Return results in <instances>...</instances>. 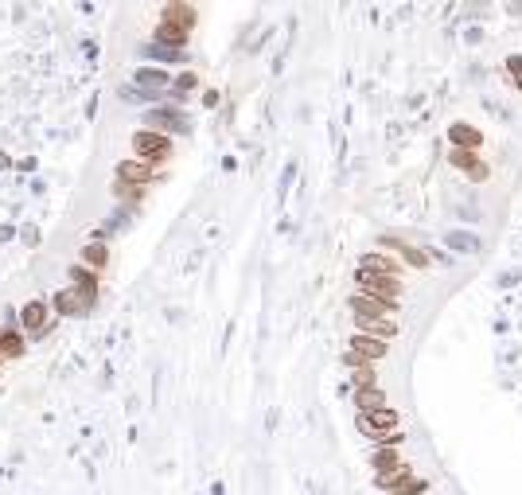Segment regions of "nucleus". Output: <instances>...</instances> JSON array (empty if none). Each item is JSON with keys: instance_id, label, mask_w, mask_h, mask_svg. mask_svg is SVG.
<instances>
[{"instance_id": "nucleus-1", "label": "nucleus", "mask_w": 522, "mask_h": 495, "mask_svg": "<svg viewBox=\"0 0 522 495\" xmlns=\"http://www.w3.org/2000/svg\"><path fill=\"white\" fill-rule=\"evenodd\" d=\"M359 422V433L367 437V441H375V449H402L405 444V433H402V414H397L394 406L378 410V414H359L355 417Z\"/></svg>"}, {"instance_id": "nucleus-2", "label": "nucleus", "mask_w": 522, "mask_h": 495, "mask_svg": "<svg viewBox=\"0 0 522 495\" xmlns=\"http://www.w3.org/2000/svg\"><path fill=\"white\" fill-rule=\"evenodd\" d=\"M132 160L148 164V168H156V164H168L172 160V137L164 133H148V129H137L132 133Z\"/></svg>"}, {"instance_id": "nucleus-3", "label": "nucleus", "mask_w": 522, "mask_h": 495, "mask_svg": "<svg viewBox=\"0 0 522 495\" xmlns=\"http://www.w3.org/2000/svg\"><path fill=\"white\" fill-rule=\"evenodd\" d=\"M355 285H359V293L378 296V301H402V293H405V285L397 277L370 273V269H359V266H355Z\"/></svg>"}, {"instance_id": "nucleus-4", "label": "nucleus", "mask_w": 522, "mask_h": 495, "mask_svg": "<svg viewBox=\"0 0 522 495\" xmlns=\"http://www.w3.org/2000/svg\"><path fill=\"white\" fill-rule=\"evenodd\" d=\"M351 316L355 320H397L402 304L397 301H378V296H367V293H351Z\"/></svg>"}, {"instance_id": "nucleus-5", "label": "nucleus", "mask_w": 522, "mask_h": 495, "mask_svg": "<svg viewBox=\"0 0 522 495\" xmlns=\"http://www.w3.org/2000/svg\"><path fill=\"white\" fill-rule=\"evenodd\" d=\"M378 250L394 254V258L402 261L405 269H429V266H433V258H429L421 246H409V242H402V238H394V234H382V238H378Z\"/></svg>"}, {"instance_id": "nucleus-6", "label": "nucleus", "mask_w": 522, "mask_h": 495, "mask_svg": "<svg viewBox=\"0 0 522 495\" xmlns=\"http://www.w3.org/2000/svg\"><path fill=\"white\" fill-rule=\"evenodd\" d=\"M98 296L94 293H82V288H59V293L51 296V308L59 312V316H86L90 308H94Z\"/></svg>"}, {"instance_id": "nucleus-7", "label": "nucleus", "mask_w": 522, "mask_h": 495, "mask_svg": "<svg viewBox=\"0 0 522 495\" xmlns=\"http://www.w3.org/2000/svg\"><path fill=\"white\" fill-rule=\"evenodd\" d=\"M145 129L148 133H164V137L187 133V118L179 110H148L145 113Z\"/></svg>"}, {"instance_id": "nucleus-8", "label": "nucleus", "mask_w": 522, "mask_h": 495, "mask_svg": "<svg viewBox=\"0 0 522 495\" xmlns=\"http://www.w3.org/2000/svg\"><path fill=\"white\" fill-rule=\"evenodd\" d=\"M359 269H370V273H382V277H397V281H402V273H405V266L386 250H367L359 258Z\"/></svg>"}, {"instance_id": "nucleus-9", "label": "nucleus", "mask_w": 522, "mask_h": 495, "mask_svg": "<svg viewBox=\"0 0 522 495\" xmlns=\"http://www.w3.org/2000/svg\"><path fill=\"white\" fill-rule=\"evenodd\" d=\"M409 464L405 460V452L402 449H375L370 452V468H375V480H386V476H394V472H402V468Z\"/></svg>"}, {"instance_id": "nucleus-10", "label": "nucleus", "mask_w": 522, "mask_h": 495, "mask_svg": "<svg viewBox=\"0 0 522 495\" xmlns=\"http://www.w3.org/2000/svg\"><path fill=\"white\" fill-rule=\"evenodd\" d=\"M347 351H351V355H359V359H367V363H382L386 355H390V343L370 340V335H359V332H355L351 340H347Z\"/></svg>"}, {"instance_id": "nucleus-11", "label": "nucleus", "mask_w": 522, "mask_h": 495, "mask_svg": "<svg viewBox=\"0 0 522 495\" xmlns=\"http://www.w3.org/2000/svg\"><path fill=\"white\" fill-rule=\"evenodd\" d=\"M156 179V168H148V164H140V160H121L118 164V184H125V187H148Z\"/></svg>"}, {"instance_id": "nucleus-12", "label": "nucleus", "mask_w": 522, "mask_h": 495, "mask_svg": "<svg viewBox=\"0 0 522 495\" xmlns=\"http://www.w3.org/2000/svg\"><path fill=\"white\" fill-rule=\"evenodd\" d=\"M20 328L24 335H43L47 332V301H28L20 308Z\"/></svg>"}, {"instance_id": "nucleus-13", "label": "nucleus", "mask_w": 522, "mask_h": 495, "mask_svg": "<svg viewBox=\"0 0 522 495\" xmlns=\"http://www.w3.org/2000/svg\"><path fill=\"white\" fill-rule=\"evenodd\" d=\"M343 363L351 367V386H355V390L378 386V363H367V359H359V355H351V351H347Z\"/></svg>"}, {"instance_id": "nucleus-14", "label": "nucleus", "mask_w": 522, "mask_h": 495, "mask_svg": "<svg viewBox=\"0 0 522 495\" xmlns=\"http://www.w3.org/2000/svg\"><path fill=\"white\" fill-rule=\"evenodd\" d=\"M449 145L464 148V152H479V148H484V133L471 129L468 121H452V125H449Z\"/></svg>"}, {"instance_id": "nucleus-15", "label": "nucleus", "mask_w": 522, "mask_h": 495, "mask_svg": "<svg viewBox=\"0 0 522 495\" xmlns=\"http://www.w3.org/2000/svg\"><path fill=\"white\" fill-rule=\"evenodd\" d=\"M160 24H176V28L192 31L195 24H199V12H195L192 4H164L160 8Z\"/></svg>"}, {"instance_id": "nucleus-16", "label": "nucleus", "mask_w": 522, "mask_h": 495, "mask_svg": "<svg viewBox=\"0 0 522 495\" xmlns=\"http://www.w3.org/2000/svg\"><path fill=\"white\" fill-rule=\"evenodd\" d=\"M355 332H359V335H370V340L390 343L394 335H397V320H355Z\"/></svg>"}, {"instance_id": "nucleus-17", "label": "nucleus", "mask_w": 522, "mask_h": 495, "mask_svg": "<svg viewBox=\"0 0 522 495\" xmlns=\"http://www.w3.org/2000/svg\"><path fill=\"white\" fill-rule=\"evenodd\" d=\"M192 31L176 28V24H156V47H172V51H187Z\"/></svg>"}, {"instance_id": "nucleus-18", "label": "nucleus", "mask_w": 522, "mask_h": 495, "mask_svg": "<svg viewBox=\"0 0 522 495\" xmlns=\"http://www.w3.org/2000/svg\"><path fill=\"white\" fill-rule=\"evenodd\" d=\"M78 266H86V269H94V273H102V269L110 266V246L98 242V238H90V242L82 246V261H78Z\"/></svg>"}, {"instance_id": "nucleus-19", "label": "nucleus", "mask_w": 522, "mask_h": 495, "mask_svg": "<svg viewBox=\"0 0 522 495\" xmlns=\"http://www.w3.org/2000/svg\"><path fill=\"white\" fill-rule=\"evenodd\" d=\"M390 402H386V390L382 386H367V390H355V410L359 414H378V410H386Z\"/></svg>"}, {"instance_id": "nucleus-20", "label": "nucleus", "mask_w": 522, "mask_h": 495, "mask_svg": "<svg viewBox=\"0 0 522 495\" xmlns=\"http://www.w3.org/2000/svg\"><path fill=\"white\" fill-rule=\"evenodd\" d=\"M24 351H28L24 332H4V328H0V359H20Z\"/></svg>"}, {"instance_id": "nucleus-21", "label": "nucleus", "mask_w": 522, "mask_h": 495, "mask_svg": "<svg viewBox=\"0 0 522 495\" xmlns=\"http://www.w3.org/2000/svg\"><path fill=\"white\" fill-rule=\"evenodd\" d=\"M66 273H71V288H82V293H94V296H98V273H94V269L71 266Z\"/></svg>"}, {"instance_id": "nucleus-22", "label": "nucleus", "mask_w": 522, "mask_h": 495, "mask_svg": "<svg viewBox=\"0 0 522 495\" xmlns=\"http://www.w3.org/2000/svg\"><path fill=\"white\" fill-rule=\"evenodd\" d=\"M137 82H140V86H148V90L172 86V82H168V74H164V71H152V67H140V71H137Z\"/></svg>"}, {"instance_id": "nucleus-23", "label": "nucleus", "mask_w": 522, "mask_h": 495, "mask_svg": "<svg viewBox=\"0 0 522 495\" xmlns=\"http://www.w3.org/2000/svg\"><path fill=\"white\" fill-rule=\"evenodd\" d=\"M145 55L148 59H160V63H184L187 59V51H172V47H156V43H148Z\"/></svg>"}, {"instance_id": "nucleus-24", "label": "nucleus", "mask_w": 522, "mask_h": 495, "mask_svg": "<svg viewBox=\"0 0 522 495\" xmlns=\"http://www.w3.org/2000/svg\"><path fill=\"white\" fill-rule=\"evenodd\" d=\"M172 86H176V98H187V94H192V90L199 86V74H192V71H184V74H179L176 82H172Z\"/></svg>"}, {"instance_id": "nucleus-25", "label": "nucleus", "mask_w": 522, "mask_h": 495, "mask_svg": "<svg viewBox=\"0 0 522 495\" xmlns=\"http://www.w3.org/2000/svg\"><path fill=\"white\" fill-rule=\"evenodd\" d=\"M449 246H452V250H464V254H468V250H476V238L464 234V230H456V234H449Z\"/></svg>"}, {"instance_id": "nucleus-26", "label": "nucleus", "mask_w": 522, "mask_h": 495, "mask_svg": "<svg viewBox=\"0 0 522 495\" xmlns=\"http://www.w3.org/2000/svg\"><path fill=\"white\" fill-rule=\"evenodd\" d=\"M507 74L515 78V90L522 94V55H507Z\"/></svg>"}, {"instance_id": "nucleus-27", "label": "nucleus", "mask_w": 522, "mask_h": 495, "mask_svg": "<svg viewBox=\"0 0 522 495\" xmlns=\"http://www.w3.org/2000/svg\"><path fill=\"white\" fill-rule=\"evenodd\" d=\"M0 367H4V359H0Z\"/></svg>"}]
</instances>
